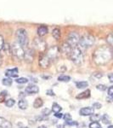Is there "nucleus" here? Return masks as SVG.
I'll use <instances>...</instances> for the list:
<instances>
[{"mask_svg":"<svg viewBox=\"0 0 113 128\" xmlns=\"http://www.w3.org/2000/svg\"><path fill=\"white\" fill-rule=\"evenodd\" d=\"M112 58V50L109 46L102 45L94 51L93 60L98 65H105Z\"/></svg>","mask_w":113,"mask_h":128,"instance_id":"1","label":"nucleus"},{"mask_svg":"<svg viewBox=\"0 0 113 128\" xmlns=\"http://www.w3.org/2000/svg\"><path fill=\"white\" fill-rule=\"evenodd\" d=\"M94 43H95V38H94L93 35L89 34H85L80 38L79 44L77 46L83 50L92 47L94 44Z\"/></svg>","mask_w":113,"mask_h":128,"instance_id":"2","label":"nucleus"},{"mask_svg":"<svg viewBox=\"0 0 113 128\" xmlns=\"http://www.w3.org/2000/svg\"><path fill=\"white\" fill-rule=\"evenodd\" d=\"M69 57L71 60V62L75 63L76 65H78V66L82 65L83 63V60H84V55L83 52V50L80 49L78 46L75 47V48L72 49Z\"/></svg>","mask_w":113,"mask_h":128,"instance_id":"3","label":"nucleus"},{"mask_svg":"<svg viewBox=\"0 0 113 128\" xmlns=\"http://www.w3.org/2000/svg\"><path fill=\"white\" fill-rule=\"evenodd\" d=\"M15 40L16 42L19 43L22 47H26L28 45V35L27 32L24 28H20L15 32Z\"/></svg>","mask_w":113,"mask_h":128,"instance_id":"4","label":"nucleus"},{"mask_svg":"<svg viewBox=\"0 0 113 128\" xmlns=\"http://www.w3.org/2000/svg\"><path fill=\"white\" fill-rule=\"evenodd\" d=\"M10 53L18 60H23L25 55V50L24 47H22L19 43L14 42L10 46Z\"/></svg>","mask_w":113,"mask_h":128,"instance_id":"5","label":"nucleus"},{"mask_svg":"<svg viewBox=\"0 0 113 128\" xmlns=\"http://www.w3.org/2000/svg\"><path fill=\"white\" fill-rule=\"evenodd\" d=\"M61 51H60V48L56 45L55 46H51L47 50L46 52H45V55L49 57V59L50 60V62H55V60H57L59 58V55H60Z\"/></svg>","mask_w":113,"mask_h":128,"instance_id":"6","label":"nucleus"},{"mask_svg":"<svg viewBox=\"0 0 113 128\" xmlns=\"http://www.w3.org/2000/svg\"><path fill=\"white\" fill-rule=\"evenodd\" d=\"M32 46L36 50L39 51L41 54L44 53L47 50V43L40 38H35L32 42Z\"/></svg>","mask_w":113,"mask_h":128,"instance_id":"7","label":"nucleus"},{"mask_svg":"<svg viewBox=\"0 0 113 128\" xmlns=\"http://www.w3.org/2000/svg\"><path fill=\"white\" fill-rule=\"evenodd\" d=\"M80 38H81V37H80V35L77 34V32H70L69 35L67 36L65 42H66L71 47L75 48V47H77L79 44Z\"/></svg>","mask_w":113,"mask_h":128,"instance_id":"8","label":"nucleus"},{"mask_svg":"<svg viewBox=\"0 0 113 128\" xmlns=\"http://www.w3.org/2000/svg\"><path fill=\"white\" fill-rule=\"evenodd\" d=\"M38 63H39V66L42 68H47L49 67L51 62L49 59V57L45 55V53H43L39 56V62H38Z\"/></svg>","mask_w":113,"mask_h":128,"instance_id":"9","label":"nucleus"},{"mask_svg":"<svg viewBox=\"0 0 113 128\" xmlns=\"http://www.w3.org/2000/svg\"><path fill=\"white\" fill-rule=\"evenodd\" d=\"M34 50L32 48H27L25 50V55H24V60L26 61V62L31 63L33 62L34 60Z\"/></svg>","mask_w":113,"mask_h":128,"instance_id":"10","label":"nucleus"},{"mask_svg":"<svg viewBox=\"0 0 113 128\" xmlns=\"http://www.w3.org/2000/svg\"><path fill=\"white\" fill-rule=\"evenodd\" d=\"M94 108H91V107H85V108H83L80 109L79 114L83 116H88V115H90L91 116L92 114H94Z\"/></svg>","mask_w":113,"mask_h":128,"instance_id":"11","label":"nucleus"},{"mask_svg":"<svg viewBox=\"0 0 113 128\" xmlns=\"http://www.w3.org/2000/svg\"><path fill=\"white\" fill-rule=\"evenodd\" d=\"M72 49H73L72 47H71L66 42H65L64 44H62V46L60 47V51L62 53H64L65 55H66V56H70V55H71Z\"/></svg>","mask_w":113,"mask_h":128,"instance_id":"12","label":"nucleus"},{"mask_svg":"<svg viewBox=\"0 0 113 128\" xmlns=\"http://www.w3.org/2000/svg\"><path fill=\"white\" fill-rule=\"evenodd\" d=\"M5 75L9 78H15L18 76V68H15L13 69H8L5 71Z\"/></svg>","mask_w":113,"mask_h":128,"instance_id":"13","label":"nucleus"},{"mask_svg":"<svg viewBox=\"0 0 113 128\" xmlns=\"http://www.w3.org/2000/svg\"><path fill=\"white\" fill-rule=\"evenodd\" d=\"M39 92V89L35 84H30L26 88V92L29 94H36Z\"/></svg>","mask_w":113,"mask_h":128,"instance_id":"14","label":"nucleus"},{"mask_svg":"<svg viewBox=\"0 0 113 128\" xmlns=\"http://www.w3.org/2000/svg\"><path fill=\"white\" fill-rule=\"evenodd\" d=\"M0 127L1 128H12V124L3 117H0Z\"/></svg>","mask_w":113,"mask_h":128,"instance_id":"15","label":"nucleus"},{"mask_svg":"<svg viewBox=\"0 0 113 128\" xmlns=\"http://www.w3.org/2000/svg\"><path fill=\"white\" fill-rule=\"evenodd\" d=\"M38 34L39 37H44L45 36L46 34H48V32H49V29L46 26H40L39 28H38Z\"/></svg>","mask_w":113,"mask_h":128,"instance_id":"16","label":"nucleus"},{"mask_svg":"<svg viewBox=\"0 0 113 128\" xmlns=\"http://www.w3.org/2000/svg\"><path fill=\"white\" fill-rule=\"evenodd\" d=\"M90 96V90H87L85 92H82V93L78 94L77 96V99H83V98H89Z\"/></svg>","mask_w":113,"mask_h":128,"instance_id":"17","label":"nucleus"},{"mask_svg":"<svg viewBox=\"0 0 113 128\" xmlns=\"http://www.w3.org/2000/svg\"><path fill=\"white\" fill-rule=\"evenodd\" d=\"M43 105H44V102H43V100L40 98H38L35 99V101L33 102V107L35 108H39L43 106Z\"/></svg>","mask_w":113,"mask_h":128,"instance_id":"18","label":"nucleus"},{"mask_svg":"<svg viewBox=\"0 0 113 128\" xmlns=\"http://www.w3.org/2000/svg\"><path fill=\"white\" fill-rule=\"evenodd\" d=\"M18 106H19V108L20 109H22V110H24V109H26L28 107V104L27 102H26L25 99H20L19 101V102H18Z\"/></svg>","mask_w":113,"mask_h":128,"instance_id":"19","label":"nucleus"},{"mask_svg":"<svg viewBox=\"0 0 113 128\" xmlns=\"http://www.w3.org/2000/svg\"><path fill=\"white\" fill-rule=\"evenodd\" d=\"M52 35H53V37L55 38V40H59V38H60V36H61L60 30H59V28H55V29L53 30V32H52Z\"/></svg>","mask_w":113,"mask_h":128,"instance_id":"20","label":"nucleus"},{"mask_svg":"<svg viewBox=\"0 0 113 128\" xmlns=\"http://www.w3.org/2000/svg\"><path fill=\"white\" fill-rule=\"evenodd\" d=\"M88 86H89V83L87 81H79L76 83V86L78 89H84L88 87Z\"/></svg>","mask_w":113,"mask_h":128,"instance_id":"21","label":"nucleus"},{"mask_svg":"<svg viewBox=\"0 0 113 128\" xmlns=\"http://www.w3.org/2000/svg\"><path fill=\"white\" fill-rule=\"evenodd\" d=\"M101 115L99 114H94L90 116V120L93 121V122H98L100 120H101Z\"/></svg>","mask_w":113,"mask_h":128,"instance_id":"22","label":"nucleus"},{"mask_svg":"<svg viewBox=\"0 0 113 128\" xmlns=\"http://www.w3.org/2000/svg\"><path fill=\"white\" fill-rule=\"evenodd\" d=\"M106 42H107V44L111 47L113 48V32L107 35V37H106Z\"/></svg>","mask_w":113,"mask_h":128,"instance_id":"23","label":"nucleus"},{"mask_svg":"<svg viewBox=\"0 0 113 128\" xmlns=\"http://www.w3.org/2000/svg\"><path fill=\"white\" fill-rule=\"evenodd\" d=\"M101 120H102V122L104 124H106V125H109V124H111V122H112V120H111L110 116H109L108 114H104L103 116L101 117Z\"/></svg>","mask_w":113,"mask_h":128,"instance_id":"24","label":"nucleus"},{"mask_svg":"<svg viewBox=\"0 0 113 128\" xmlns=\"http://www.w3.org/2000/svg\"><path fill=\"white\" fill-rule=\"evenodd\" d=\"M61 109H62V108H61V107L59 106L58 104H53V105H52V111L55 114L59 113L61 111Z\"/></svg>","mask_w":113,"mask_h":128,"instance_id":"25","label":"nucleus"},{"mask_svg":"<svg viewBox=\"0 0 113 128\" xmlns=\"http://www.w3.org/2000/svg\"><path fill=\"white\" fill-rule=\"evenodd\" d=\"M58 80L59 81H61V82H68L71 80V77H70V76H67V75H60L58 78Z\"/></svg>","mask_w":113,"mask_h":128,"instance_id":"26","label":"nucleus"},{"mask_svg":"<svg viewBox=\"0 0 113 128\" xmlns=\"http://www.w3.org/2000/svg\"><path fill=\"white\" fill-rule=\"evenodd\" d=\"M2 83H3V86H10L12 84V80L10 78H4L3 80H2Z\"/></svg>","mask_w":113,"mask_h":128,"instance_id":"27","label":"nucleus"},{"mask_svg":"<svg viewBox=\"0 0 113 128\" xmlns=\"http://www.w3.org/2000/svg\"><path fill=\"white\" fill-rule=\"evenodd\" d=\"M15 101L14 100V99H12V98L8 99V100L5 102V105L7 107H9V108H11V107H13L14 105H15Z\"/></svg>","mask_w":113,"mask_h":128,"instance_id":"28","label":"nucleus"},{"mask_svg":"<svg viewBox=\"0 0 113 128\" xmlns=\"http://www.w3.org/2000/svg\"><path fill=\"white\" fill-rule=\"evenodd\" d=\"M8 95V92L6 90H3V92L0 93V102H3V101H5V98Z\"/></svg>","mask_w":113,"mask_h":128,"instance_id":"29","label":"nucleus"},{"mask_svg":"<svg viewBox=\"0 0 113 128\" xmlns=\"http://www.w3.org/2000/svg\"><path fill=\"white\" fill-rule=\"evenodd\" d=\"M15 81L17 82L18 84H26V83H27V82H28V80L26 79V78L21 77V78H19V79H17V80H15Z\"/></svg>","mask_w":113,"mask_h":128,"instance_id":"30","label":"nucleus"},{"mask_svg":"<svg viewBox=\"0 0 113 128\" xmlns=\"http://www.w3.org/2000/svg\"><path fill=\"white\" fill-rule=\"evenodd\" d=\"M89 128H101V126L99 122H92L89 124Z\"/></svg>","mask_w":113,"mask_h":128,"instance_id":"31","label":"nucleus"},{"mask_svg":"<svg viewBox=\"0 0 113 128\" xmlns=\"http://www.w3.org/2000/svg\"><path fill=\"white\" fill-rule=\"evenodd\" d=\"M50 113H51V110H50V109L45 108V109H44V110H43L42 115H44V116H49V115L50 114Z\"/></svg>","mask_w":113,"mask_h":128,"instance_id":"32","label":"nucleus"},{"mask_svg":"<svg viewBox=\"0 0 113 128\" xmlns=\"http://www.w3.org/2000/svg\"><path fill=\"white\" fill-rule=\"evenodd\" d=\"M3 45H4V40H3V37L0 35V51L3 50Z\"/></svg>","mask_w":113,"mask_h":128,"instance_id":"33","label":"nucleus"},{"mask_svg":"<svg viewBox=\"0 0 113 128\" xmlns=\"http://www.w3.org/2000/svg\"><path fill=\"white\" fill-rule=\"evenodd\" d=\"M96 88H97L98 90H101V92H104V90H106V86H105V84H98V86H96Z\"/></svg>","mask_w":113,"mask_h":128,"instance_id":"34","label":"nucleus"},{"mask_svg":"<svg viewBox=\"0 0 113 128\" xmlns=\"http://www.w3.org/2000/svg\"><path fill=\"white\" fill-rule=\"evenodd\" d=\"M3 50L5 51L6 53H10V46H9V44H4Z\"/></svg>","mask_w":113,"mask_h":128,"instance_id":"35","label":"nucleus"},{"mask_svg":"<svg viewBox=\"0 0 113 128\" xmlns=\"http://www.w3.org/2000/svg\"><path fill=\"white\" fill-rule=\"evenodd\" d=\"M65 124H66L67 126H77V121H72V120L65 121Z\"/></svg>","mask_w":113,"mask_h":128,"instance_id":"36","label":"nucleus"},{"mask_svg":"<svg viewBox=\"0 0 113 128\" xmlns=\"http://www.w3.org/2000/svg\"><path fill=\"white\" fill-rule=\"evenodd\" d=\"M57 70H58V72H60V73H64V72L66 71V68H65V66H59Z\"/></svg>","mask_w":113,"mask_h":128,"instance_id":"37","label":"nucleus"},{"mask_svg":"<svg viewBox=\"0 0 113 128\" xmlns=\"http://www.w3.org/2000/svg\"><path fill=\"white\" fill-rule=\"evenodd\" d=\"M64 120L65 121H68V120H71V115L70 114H65L64 115Z\"/></svg>","mask_w":113,"mask_h":128,"instance_id":"38","label":"nucleus"},{"mask_svg":"<svg viewBox=\"0 0 113 128\" xmlns=\"http://www.w3.org/2000/svg\"><path fill=\"white\" fill-rule=\"evenodd\" d=\"M108 95H109V96H113V86H112L111 87H109V89H108Z\"/></svg>","mask_w":113,"mask_h":128,"instance_id":"39","label":"nucleus"},{"mask_svg":"<svg viewBox=\"0 0 113 128\" xmlns=\"http://www.w3.org/2000/svg\"><path fill=\"white\" fill-rule=\"evenodd\" d=\"M93 106H94V108H97V109H100L102 107V105L100 104H99V102H94Z\"/></svg>","mask_w":113,"mask_h":128,"instance_id":"40","label":"nucleus"},{"mask_svg":"<svg viewBox=\"0 0 113 128\" xmlns=\"http://www.w3.org/2000/svg\"><path fill=\"white\" fill-rule=\"evenodd\" d=\"M47 95H49V96H55V92H53L52 90H48L46 92Z\"/></svg>","mask_w":113,"mask_h":128,"instance_id":"41","label":"nucleus"},{"mask_svg":"<svg viewBox=\"0 0 113 128\" xmlns=\"http://www.w3.org/2000/svg\"><path fill=\"white\" fill-rule=\"evenodd\" d=\"M63 114H61V113H56L55 114V116L56 117V118H59V119H61L63 117Z\"/></svg>","mask_w":113,"mask_h":128,"instance_id":"42","label":"nucleus"},{"mask_svg":"<svg viewBox=\"0 0 113 128\" xmlns=\"http://www.w3.org/2000/svg\"><path fill=\"white\" fill-rule=\"evenodd\" d=\"M108 78H109V80H110V82H112V83H113V73L109 74V75H108Z\"/></svg>","mask_w":113,"mask_h":128,"instance_id":"43","label":"nucleus"},{"mask_svg":"<svg viewBox=\"0 0 113 128\" xmlns=\"http://www.w3.org/2000/svg\"><path fill=\"white\" fill-rule=\"evenodd\" d=\"M106 100H107V102H113V96H109L107 98H106Z\"/></svg>","mask_w":113,"mask_h":128,"instance_id":"44","label":"nucleus"},{"mask_svg":"<svg viewBox=\"0 0 113 128\" xmlns=\"http://www.w3.org/2000/svg\"><path fill=\"white\" fill-rule=\"evenodd\" d=\"M2 63H3V57H2L1 54H0V66L2 65Z\"/></svg>","mask_w":113,"mask_h":128,"instance_id":"45","label":"nucleus"},{"mask_svg":"<svg viewBox=\"0 0 113 128\" xmlns=\"http://www.w3.org/2000/svg\"><path fill=\"white\" fill-rule=\"evenodd\" d=\"M57 128H65L64 125H58L57 126Z\"/></svg>","mask_w":113,"mask_h":128,"instance_id":"46","label":"nucleus"},{"mask_svg":"<svg viewBox=\"0 0 113 128\" xmlns=\"http://www.w3.org/2000/svg\"><path fill=\"white\" fill-rule=\"evenodd\" d=\"M38 128H47V127H46V126H40L38 127Z\"/></svg>","mask_w":113,"mask_h":128,"instance_id":"47","label":"nucleus"},{"mask_svg":"<svg viewBox=\"0 0 113 128\" xmlns=\"http://www.w3.org/2000/svg\"><path fill=\"white\" fill-rule=\"evenodd\" d=\"M108 128H113V126H109Z\"/></svg>","mask_w":113,"mask_h":128,"instance_id":"48","label":"nucleus"},{"mask_svg":"<svg viewBox=\"0 0 113 128\" xmlns=\"http://www.w3.org/2000/svg\"><path fill=\"white\" fill-rule=\"evenodd\" d=\"M20 128H28L27 126H22V127H20Z\"/></svg>","mask_w":113,"mask_h":128,"instance_id":"49","label":"nucleus"},{"mask_svg":"<svg viewBox=\"0 0 113 128\" xmlns=\"http://www.w3.org/2000/svg\"><path fill=\"white\" fill-rule=\"evenodd\" d=\"M112 57H113V50H112Z\"/></svg>","mask_w":113,"mask_h":128,"instance_id":"50","label":"nucleus"}]
</instances>
